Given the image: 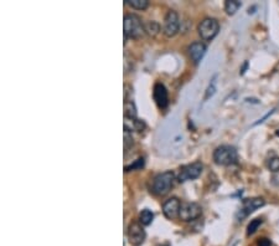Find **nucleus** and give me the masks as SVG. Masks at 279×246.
I'll return each instance as SVG.
<instances>
[{"instance_id": "nucleus-8", "label": "nucleus", "mask_w": 279, "mask_h": 246, "mask_svg": "<svg viewBox=\"0 0 279 246\" xmlns=\"http://www.w3.org/2000/svg\"><path fill=\"white\" fill-rule=\"evenodd\" d=\"M146 230L143 229L141 223H130L128 226V239L130 244L139 246L146 241Z\"/></svg>"}, {"instance_id": "nucleus-4", "label": "nucleus", "mask_w": 279, "mask_h": 246, "mask_svg": "<svg viewBox=\"0 0 279 246\" xmlns=\"http://www.w3.org/2000/svg\"><path fill=\"white\" fill-rule=\"evenodd\" d=\"M220 30V24L216 19L207 18L200 23L199 34L204 40H212Z\"/></svg>"}, {"instance_id": "nucleus-10", "label": "nucleus", "mask_w": 279, "mask_h": 246, "mask_svg": "<svg viewBox=\"0 0 279 246\" xmlns=\"http://www.w3.org/2000/svg\"><path fill=\"white\" fill-rule=\"evenodd\" d=\"M180 209H181V203L177 198H170L163 205V213L165 218L174 220V219L180 217Z\"/></svg>"}, {"instance_id": "nucleus-19", "label": "nucleus", "mask_w": 279, "mask_h": 246, "mask_svg": "<svg viewBox=\"0 0 279 246\" xmlns=\"http://www.w3.org/2000/svg\"><path fill=\"white\" fill-rule=\"evenodd\" d=\"M133 146V137L132 132L129 131V128L127 126H124V149L127 150L129 147Z\"/></svg>"}, {"instance_id": "nucleus-9", "label": "nucleus", "mask_w": 279, "mask_h": 246, "mask_svg": "<svg viewBox=\"0 0 279 246\" xmlns=\"http://www.w3.org/2000/svg\"><path fill=\"white\" fill-rule=\"evenodd\" d=\"M202 209L196 203H182L180 209V219L184 221H193L201 217Z\"/></svg>"}, {"instance_id": "nucleus-17", "label": "nucleus", "mask_w": 279, "mask_h": 246, "mask_svg": "<svg viewBox=\"0 0 279 246\" xmlns=\"http://www.w3.org/2000/svg\"><path fill=\"white\" fill-rule=\"evenodd\" d=\"M128 5H130V7L133 8V9L136 10H144L147 9L148 5H149V2L148 0H127Z\"/></svg>"}, {"instance_id": "nucleus-13", "label": "nucleus", "mask_w": 279, "mask_h": 246, "mask_svg": "<svg viewBox=\"0 0 279 246\" xmlns=\"http://www.w3.org/2000/svg\"><path fill=\"white\" fill-rule=\"evenodd\" d=\"M124 116L127 117V118L133 119V121H135V119H136V108H135V105H134L133 101L125 100V102H124Z\"/></svg>"}, {"instance_id": "nucleus-11", "label": "nucleus", "mask_w": 279, "mask_h": 246, "mask_svg": "<svg viewBox=\"0 0 279 246\" xmlns=\"http://www.w3.org/2000/svg\"><path fill=\"white\" fill-rule=\"evenodd\" d=\"M154 101L155 103L158 105V107L164 109L168 107L169 105V96H168V91H166L165 86L160 82L155 84L154 86Z\"/></svg>"}, {"instance_id": "nucleus-1", "label": "nucleus", "mask_w": 279, "mask_h": 246, "mask_svg": "<svg viewBox=\"0 0 279 246\" xmlns=\"http://www.w3.org/2000/svg\"><path fill=\"white\" fill-rule=\"evenodd\" d=\"M123 30L125 39H138L144 34V25L135 14H127L123 20Z\"/></svg>"}, {"instance_id": "nucleus-12", "label": "nucleus", "mask_w": 279, "mask_h": 246, "mask_svg": "<svg viewBox=\"0 0 279 246\" xmlns=\"http://www.w3.org/2000/svg\"><path fill=\"white\" fill-rule=\"evenodd\" d=\"M206 54V45L202 43H194L191 44V46L189 48V55H190L191 60L194 61V64L198 65L202 60V57Z\"/></svg>"}, {"instance_id": "nucleus-24", "label": "nucleus", "mask_w": 279, "mask_h": 246, "mask_svg": "<svg viewBox=\"0 0 279 246\" xmlns=\"http://www.w3.org/2000/svg\"><path fill=\"white\" fill-rule=\"evenodd\" d=\"M134 122V126H135V128L138 131H142L143 130L144 127H146V125H144V122L143 121H141V119H135V121H133Z\"/></svg>"}, {"instance_id": "nucleus-20", "label": "nucleus", "mask_w": 279, "mask_h": 246, "mask_svg": "<svg viewBox=\"0 0 279 246\" xmlns=\"http://www.w3.org/2000/svg\"><path fill=\"white\" fill-rule=\"evenodd\" d=\"M267 167L270 172H274V173L279 172V157H275L274 155V157L269 158L267 162Z\"/></svg>"}, {"instance_id": "nucleus-18", "label": "nucleus", "mask_w": 279, "mask_h": 246, "mask_svg": "<svg viewBox=\"0 0 279 246\" xmlns=\"http://www.w3.org/2000/svg\"><path fill=\"white\" fill-rule=\"evenodd\" d=\"M262 223H263V220H262V219H254V220H251V223L248 224V226H247V235H248V236L254 234V232L257 231V229H258L259 226L262 225Z\"/></svg>"}, {"instance_id": "nucleus-5", "label": "nucleus", "mask_w": 279, "mask_h": 246, "mask_svg": "<svg viewBox=\"0 0 279 246\" xmlns=\"http://www.w3.org/2000/svg\"><path fill=\"white\" fill-rule=\"evenodd\" d=\"M180 19L175 10H169L164 20V34L168 37H173L179 32Z\"/></svg>"}, {"instance_id": "nucleus-14", "label": "nucleus", "mask_w": 279, "mask_h": 246, "mask_svg": "<svg viewBox=\"0 0 279 246\" xmlns=\"http://www.w3.org/2000/svg\"><path fill=\"white\" fill-rule=\"evenodd\" d=\"M153 220H154V214H153L149 209L142 210L141 214H139V223H141L142 225H150V224L153 223Z\"/></svg>"}, {"instance_id": "nucleus-6", "label": "nucleus", "mask_w": 279, "mask_h": 246, "mask_svg": "<svg viewBox=\"0 0 279 246\" xmlns=\"http://www.w3.org/2000/svg\"><path fill=\"white\" fill-rule=\"evenodd\" d=\"M266 201L262 198H253V199H246L243 200V205L241 208V210L237 213V219L240 221H242L243 219L247 218L248 215L252 214L254 210H257L258 208H262Z\"/></svg>"}, {"instance_id": "nucleus-25", "label": "nucleus", "mask_w": 279, "mask_h": 246, "mask_svg": "<svg viewBox=\"0 0 279 246\" xmlns=\"http://www.w3.org/2000/svg\"><path fill=\"white\" fill-rule=\"evenodd\" d=\"M275 135H277V136H278V137H279V130H278V131H277V132H275Z\"/></svg>"}, {"instance_id": "nucleus-3", "label": "nucleus", "mask_w": 279, "mask_h": 246, "mask_svg": "<svg viewBox=\"0 0 279 246\" xmlns=\"http://www.w3.org/2000/svg\"><path fill=\"white\" fill-rule=\"evenodd\" d=\"M237 150L231 146H220L213 152V160L218 166H232L237 163Z\"/></svg>"}, {"instance_id": "nucleus-21", "label": "nucleus", "mask_w": 279, "mask_h": 246, "mask_svg": "<svg viewBox=\"0 0 279 246\" xmlns=\"http://www.w3.org/2000/svg\"><path fill=\"white\" fill-rule=\"evenodd\" d=\"M144 167V159L143 158H139V159H136L135 162L133 164H130V166H127L124 168L125 172H130V171H136V169H142Z\"/></svg>"}, {"instance_id": "nucleus-2", "label": "nucleus", "mask_w": 279, "mask_h": 246, "mask_svg": "<svg viewBox=\"0 0 279 246\" xmlns=\"http://www.w3.org/2000/svg\"><path fill=\"white\" fill-rule=\"evenodd\" d=\"M175 178L176 177H175L173 172H164V173H160L159 176L155 177L154 180H153V193L157 194V195L159 196L168 194L169 191L171 190V188H173Z\"/></svg>"}, {"instance_id": "nucleus-16", "label": "nucleus", "mask_w": 279, "mask_h": 246, "mask_svg": "<svg viewBox=\"0 0 279 246\" xmlns=\"http://www.w3.org/2000/svg\"><path fill=\"white\" fill-rule=\"evenodd\" d=\"M144 31H147V34L150 36H155L160 31V25L157 21H149L144 25Z\"/></svg>"}, {"instance_id": "nucleus-23", "label": "nucleus", "mask_w": 279, "mask_h": 246, "mask_svg": "<svg viewBox=\"0 0 279 246\" xmlns=\"http://www.w3.org/2000/svg\"><path fill=\"white\" fill-rule=\"evenodd\" d=\"M257 246H272V241L269 239H267V237H262L257 242Z\"/></svg>"}, {"instance_id": "nucleus-7", "label": "nucleus", "mask_w": 279, "mask_h": 246, "mask_svg": "<svg viewBox=\"0 0 279 246\" xmlns=\"http://www.w3.org/2000/svg\"><path fill=\"white\" fill-rule=\"evenodd\" d=\"M202 173V164L200 162H195L193 164L181 167L179 173L180 182H188V180H194L199 178Z\"/></svg>"}, {"instance_id": "nucleus-15", "label": "nucleus", "mask_w": 279, "mask_h": 246, "mask_svg": "<svg viewBox=\"0 0 279 246\" xmlns=\"http://www.w3.org/2000/svg\"><path fill=\"white\" fill-rule=\"evenodd\" d=\"M241 2L239 0H227L225 3V10L226 13L228 14V15H234V14H236L237 10L241 8Z\"/></svg>"}, {"instance_id": "nucleus-22", "label": "nucleus", "mask_w": 279, "mask_h": 246, "mask_svg": "<svg viewBox=\"0 0 279 246\" xmlns=\"http://www.w3.org/2000/svg\"><path fill=\"white\" fill-rule=\"evenodd\" d=\"M215 91H216V87H215V84H213V82H212V84L209 86V89H207L206 96H205V101L209 100V98L211 97V96L215 95Z\"/></svg>"}]
</instances>
